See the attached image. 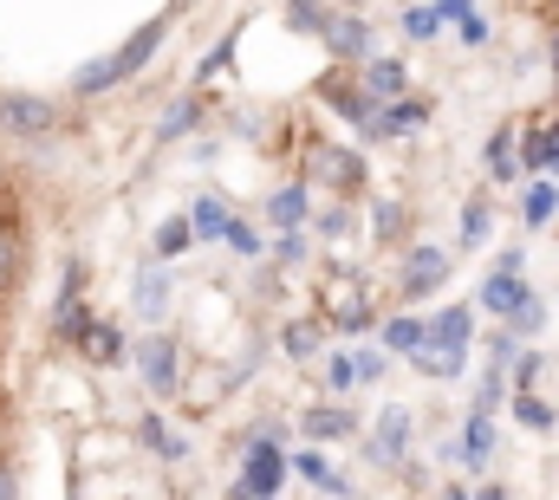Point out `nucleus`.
<instances>
[{
  "label": "nucleus",
  "instance_id": "26",
  "mask_svg": "<svg viewBox=\"0 0 559 500\" xmlns=\"http://www.w3.org/2000/svg\"><path fill=\"white\" fill-rule=\"evenodd\" d=\"M143 442L163 455V462H182V436L169 429V422H156V416H143Z\"/></svg>",
  "mask_w": 559,
  "mask_h": 500
},
{
  "label": "nucleus",
  "instance_id": "38",
  "mask_svg": "<svg viewBox=\"0 0 559 500\" xmlns=\"http://www.w3.org/2000/svg\"><path fill=\"white\" fill-rule=\"evenodd\" d=\"M397 222H404V209H397V202H384V209H378V235H384V241H397V235H404Z\"/></svg>",
  "mask_w": 559,
  "mask_h": 500
},
{
  "label": "nucleus",
  "instance_id": "37",
  "mask_svg": "<svg viewBox=\"0 0 559 500\" xmlns=\"http://www.w3.org/2000/svg\"><path fill=\"white\" fill-rule=\"evenodd\" d=\"M222 241H228L235 253H261V235H254L248 222H228V235H222Z\"/></svg>",
  "mask_w": 559,
  "mask_h": 500
},
{
  "label": "nucleus",
  "instance_id": "14",
  "mask_svg": "<svg viewBox=\"0 0 559 500\" xmlns=\"http://www.w3.org/2000/svg\"><path fill=\"white\" fill-rule=\"evenodd\" d=\"M455 455H462V468H481V462L495 455V416L468 409V422H462V442H455Z\"/></svg>",
  "mask_w": 559,
  "mask_h": 500
},
{
  "label": "nucleus",
  "instance_id": "31",
  "mask_svg": "<svg viewBox=\"0 0 559 500\" xmlns=\"http://www.w3.org/2000/svg\"><path fill=\"white\" fill-rule=\"evenodd\" d=\"M85 345H92V358H98V365H111V358H118V352H124V345H118V332H111V325H92V332H85Z\"/></svg>",
  "mask_w": 559,
  "mask_h": 500
},
{
  "label": "nucleus",
  "instance_id": "17",
  "mask_svg": "<svg viewBox=\"0 0 559 500\" xmlns=\"http://www.w3.org/2000/svg\"><path fill=\"white\" fill-rule=\"evenodd\" d=\"M228 222H235V215H228V202H222V195H202V202L189 209V228H195L202 241H222V235H228Z\"/></svg>",
  "mask_w": 559,
  "mask_h": 500
},
{
  "label": "nucleus",
  "instance_id": "32",
  "mask_svg": "<svg viewBox=\"0 0 559 500\" xmlns=\"http://www.w3.org/2000/svg\"><path fill=\"white\" fill-rule=\"evenodd\" d=\"M163 299H169V279H163V273H143L138 306H143V312H163Z\"/></svg>",
  "mask_w": 559,
  "mask_h": 500
},
{
  "label": "nucleus",
  "instance_id": "16",
  "mask_svg": "<svg viewBox=\"0 0 559 500\" xmlns=\"http://www.w3.org/2000/svg\"><path fill=\"white\" fill-rule=\"evenodd\" d=\"M404 85H411V66H404V59H371V66H365V92H371V98H391V105H397Z\"/></svg>",
  "mask_w": 559,
  "mask_h": 500
},
{
  "label": "nucleus",
  "instance_id": "44",
  "mask_svg": "<svg viewBox=\"0 0 559 500\" xmlns=\"http://www.w3.org/2000/svg\"><path fill=\"white\" fill-rule=\"evenodd\" d=\"M442 500H475V495H468V488H449V495H442Z\"/></svg>",
  "mask_w": 559,
  "mask_h": 500
},
{
  "label": "nucleus",
  "instance_id": "29",
  "mask_svg": "<svg viewBox=\"0 0 559 500\" xmlns=\"http://www.w3.org/2000/svg\"><path fill=\"white\" fill-rule=\"evenodd\" d=\"M280 345H286L293 358H312V352H319V325H306V319H299V325H286V338H280Z\"/></svg>",
  "mask_w": 559,
  "mask_h": 500
},
{
  "label": "nucleus",
  "instance_id": "5",
  "mask_svg": "<svg viewBox=\"0 0 559 500\" xmlns=\"http://www.w3.org/2000/svg\"><path fill=\"white\" fill-rule=\"evenodd\" d=\"M0 124L13 130V136H46V130L59 124V111L46 98H33V92H0Z\"/></svg>",
  "mask_w": 559,
  "mask_h": 500
},
{
  "label": "nucleus",
  "instance_id": "2",
  "mask_svg": "<svg viewBox=\"0 0 559 500\" xmlns=\"http://www.w3.org/2000/svg\"><path fill=\"white\" fill-rule=\"evenodd\" d=\"M280 481H286V455H280V442H274V436H261V442L248 449V475H241L235 500H274Z\"/></svg>",
  "mask_w": 559,
  "mask_h": 500
},
{
  "label": "nucleus",
  "instance_id": "10",
  "mask_svg": "<svg viewBox=\"0 0 559 500\" xmlns=\"http://www.w3.org/2000/svg\"><path fill=\"white\" fill-rule=\"evenodd\" d=\"M299 436H312V442H345V436H358V416L338 409V403H312V409L299 416Z\"/></svg>",
  "mask_w": 559,
  "mask_h": 500
},
{
  "label": "nucleus",
  "instance_id": "33",
  "mask_svg": "<svg viewBox=\"0 0 559 500\" xmlns=\"http://www.w3.org/2000/svg\"><path fill=\"white\" fill-rule=\"evenodd\" d=\"M352 383H358V377H352V352H338V358L325 365V390H332V396H345Z\"/></svg>",
  "mask_w": 559,
  "mask_h": 500
},
{
  "label": "nucleus",
  "instance_id": "28",
  "mask_svg": "<svg viewBox=\"0 0 559 500\" xmlns=\"http://www.w3.org/2000/svg\"><path fill=\"white\" fill-rule=\"evenodd\" d=\"M189 241H195V228H189V222H163V228H156V253H169V260L189 248Z\"/></svg>",
  "mask_w": 559,
  "mask_h": 500
},
{
  "label": "nucleus",
  "instance_id": "24",
  "mask_svg": "<svg viewBox=\"0 0 559 500\" xmlns=\"http://www.w3.org/2000/svg\"><path fill=\"white\" fill-rule=\"evenodd\" d=\"M488 169H495V182H514V130L508 124L488 136Z\"/></svg>",
  "mask_w": 559,
  "mask_h": 500
},
{
  "label": "nucleus",
  "instance_id": "6",
  "mask_svg": "<svg viewBox=\"0 0 559 500\" xmlns=\"http://www.w3.org/2000/svg\"><path fill=\"white\" fill-rule=\"evenodd\" d=\"M411 436H417V416H411L404 403H391V409L378 416V436H371V455H378L384 468H397V462H404V449H411Z\"/></svg>",
  "mask_w": 559,
  "mask_h": 500
},
{
  "label": "nucleus",
  "instance_id": "3",
  "mask_svg": "<svg viewBox=\"0 0 559 500\" xmlns=\"http://www.w3.org/2000/svg\"><path fill=\"white\" fill-rule=\"evenodd\" d=\"M163 39H169V20H143V26L124 39V46H118V52H105V59H111V85L138 79L143 66L156 59V46H163Z\"/></svg>",
  "mask_w": 559,
  "mask_h": 500
},
{
  "label": "nucleus",
  "instance_id": "1",
  "mask_svg": "<svg viewBox=\"0 0 559 500\" xmlns=\"http://www.w3.org/2000/svg\"><path fill=\"white\" fill-rule=\"evenodd\" d=\"M521 266H527V260H521V248H508L501 260H495V273H488V286H481V306H488V312L514 319V312L534 299V293H527V279H521Z\"/></svg>",
  "mask_w": 559,
  "mask_h": 500
},
{
  "label": "nucleus",
  "instance_id": "9",
  "mask_svg": "<svg viewBox=\"0 0 559 500\" xmlns=\"http://www.w3.org/2000/svg\"><path fill=\"white\" fill-rule=\"evenodd\" d=\"M312 169H319L332 189H345V195L365 189V163H358L352 150H338V143H319V150H312Z\"/></svg>",
  "mask_w": 559,
  "mask_h": 500
},
{
  "label": "nucleus",
  "instance_id": "12",
  "mask_svg": "<svg viewBox=\"0 0 559 500\" xmlns=\"http://www.w3.org/2000/svg\"><path fill=\"white\" fill-rule=\"evenodd\" d=\"M378 338H384V352H397V358H417L423 345H429V319H417V312H404V319H384V325H378Z\"/></svg>",
  "mask_w": 559,
  "mask_h": 500
},
{
  "label": "nucleus",
  "instance_id": "7",
  "mask_svg": "<svg viewBox=\"0 0 559 500\" xmlns=\"http://www.w3.org/2000/svg\"><path fill=\"white\" fill-rule=\"evenodd\" d=\"M138 371H143V383H150L156 396H169V390H176V338L150 332V338L138 345Z\"/></svg>",
  "mask_w": 559,
  "mask_h": 500
},
{
  "label": "nucleus",
  "instance_id": "4",
  "mask_svg": "<svg viewBox=\"0 0 559 500\" xmlns=\"http://www.w3.org/2000/svg\"><path fill=\"white\" fill-rule=\"evenodd\" d=\"M404 299H429V293H442L449 286V253L442 248H411L404 253Z\"/></svg>",
  "mask_w": 559,
  "mask_h": 500
},
{
  "label": "nucleus",
  "instance_id": "25",
  "mask_svg": "<svg viewBox=\"0 0 559 500\" xmlns=\"http://www.w3.org/2000/svg\"><path fill=\"white\" fill-rule=\"evenodd\" d=\"M481 241H488V202L468 195L462 202V248H481Z\"/></svg>",
  "mask_w": 559,
  "mask_h": 500
},
{
  "label": "nucleus",
  "instance_id": "11",
  "mask_svg": "<svg viewBox=\"0 0 559 500\" xmlns=\"http://www.w3.org/2000/svg\"><path fill=\"white\" fill-rule=\"evenodd\" d=\"M325 46H332V59H371V26L358 13H332Z\"/></svg>",
  "mask_w": 559,
  "mask_h": 500
},
{
  "label": "nucleus",
  "instance_id": "30",
  "mask_svg": "<svg viewBox=\"0 0 559 500\" xmlns=\"http://www.w3.org/2000/svg\"><path fill=\"white\" fill-rule=\"evenodd\" d=\"M514 416H521V422H527V429H554V409H547V403H540V396H527V390H521V396H514Z\"/></svg>",
  "mask_w": 559,
  "mask_h": 500
},
{
  "label": "nucleus",
  "instance_id": "39",
  "mask_svg": "<svg viewBox=\"0 0 559 500\" xmlns=\"http://www.w3.org/2000/svg\"><path fill=\"white\" fill-rule=\"evenodd\" d=\"M527 169H547V130H527Z\"/></svg>",
  "mask_w": 559,
  "mask_h": 500
},
{
  "label": "nucleus",
  "instance_id": "27",
  "mask_svg": "<svg viewBox=\"0 0 559 500\" xmlns=\"http://www.w3.org/2000/svg\"><path fill=\"white\" fill-rule=\"evenodd\" d=\"M397 26H404V39H436V26H442V13H436V7H411V13H404V20H397Z\"/></svg>",
  "mask_w": 559,
  "mask_h": 500
},
{
  "label": "nucleus",
  "instance_id": "41",
  "mask_svg": "<svg viewBox=\"0 0 559 500\" xmlns=\"http://www.w3.org/2000/svg\"><path fill=\"white\" fill-rule=\"evenodd\" d=\"M547 176H559V124L547 130Z\"/></svg>",
  "mask_w": 559,
  "mask_h": 500
},
{
  "label": "nucleus",
  "instance_id": "21",
  "mask_svg": "<svg viewBox=\"0 0 559 500\" xmlns=\"http://www.w3.org/2000/svg\"><path fill=\"white\" fill-rule=\"evenodd\" d=\"M436 13H442V20H455V33H462L468 46H481V39H488V20H481V13H475L468 0H442Z\"/></svg>",
  "mask_w": 559,
  "mask_h": 500
},
{
  "label": "nucleus",
  "instance_id": "23",
  "mask_svg": "<svg viewBox=\"0 0 559 500\" xmlns=\"http://www.w3.org/2000/svg\"><path fill=\"white\" fill-rule=\"evenodd\" d=\"M462 358H468V352H442V345H423L411 365H417L423 377H436V383H442V377H462Z\"/></svg>",
  "mask_w": 559,
  "mask_h": 500
},
{
  "label": "nucleus",
  "instance_id": "46",
  "mask_svg": "<svg viewBox=\"0 0 559 500\" xmlns=\"http://www.w3.org/2000/svg\"><path fill=\"white\" fill-rule=\"evenodd\" d=\"M176 7H182V0H176Z\"/></svg>",
  "mask_w": 559,
  "mask_h": 500
},
{
  "label": "nucleus",
  "instance_id": "13",
  "mask_svg": "<svg viewBox=\"0 0 559 500\" xmlns=\"http://www.w3.org/2000/svg\"><path fill=\"white\" fill-rule=\"evenodd\" d=\"M468 338H475V312H468V306H449V312L429 319V345H442V352H468Z\"/></svg>",
  "mask_w": 559,
  "mask_h": 500
},
{
  "label": "nucleus",
  "instance_id": "18",
  "mask_svg": "<svg viewBox=\"0 0 559 500\" xmlns=\"http://www.w3.org/2000/svg\"><path fill=\"white\" fill-rule=\"evenodd\" d=\"M423 124H429V105H423V98H397L378 130H384V136H411V130H423Z\"/></svg>",
  "mask_w": 559,
  "mask_h": 500
},
{
  "label": "nucleus",
  "instance_id": "19",
  "mask_svg": "<svg viewBox=\"0 0 559 500\" xmlns=\"http://www.w3.org/2000/svg\"><path fill=\"white\" fill-rule=\"evenodd\" d=\"M202 118V98H176L169 111H163V124H156V143H176V136H189Z\"/></svg>",
  "mask_w": 559,
  "mask_h": 500
},
{
  "label": "nucleus",
  "instance_id": "15",
  "mask_svg": "<svg viewBox=\"0 0 559 500\" xmlns=\"http://www.w3.org/2000/svg\"><path fill=\"white\" fill-rule=\"evenodd\" d=\"M267 215H274V228L299 235V228H306V215H312V195H306V182H286V189H274Z\"/></svg>",
  "mask_w": 559,
  "mask_h": 500
},
{
  "label": "nucleus",
  "instance_id": "8",
  "mask_svg": "<svg viewBox=\"0 0 559 500\" xmlns=\"http://www.w3.org/2000/svg\"><path fill=\"white\" fill-rule=\"evenodd\" d=\"M319 98L332 105V111H345L352 124H365V130H378V98L365 92V85H345V79H325L319 85Z\"/></svg>",
  "mask_w": 559,
  "mask_h": 500
},
{
  "label": "nucleus",
  "instance_id": "43",
  "mask_svg": "<svg viewBox=\"0 0 559 500\" xmlns=\"http://www.w3.org/2000/svg\"><path fill=\"white\" fill-rule=\"evenodd\" d=\"M475 500H508V488H481Z\"/></svg>",
  "mask_w": 559,
  "mask_h": 500
},
{
  "label": "nucleus",
  "instance_id": "35",
  "mask_svg": "<svg viewBox=\"0 0 559 500\" xmlns=\"http://www.w3.org/2000/svg\"><path fill=\"white\" fill-rule=\"evenodd\" d=\"M293 468H299L306 481H319V488L332 481V468H325V455H312V449H299V455H293Z\"/></svg>",
  "mask_w": 559,
  "mask_h": 500
},
{
  "label": "nucleus",
  "instance_id": "42",
  "mask_svg": "<svg viewBox=\"0 0 559 500\" xmlns=\"http://www.w3.org/2000/svg\"><path fill=\"white\" fill-rule=\"evenodd\" d=\"M0 500H13V468H0Z\"/></svg>",
  "mask_w": 559,
  "mask_h": 500
},
{
  "label": "nucleus",
  "instance_id": "40",
  "mask_svg": "<svg viewBox=\"0 0 559 500\" xmlns=\"http://www.w3.org/2000/svg\"><path fill=\"white\" fill-rule=\"evenodd\" d=\"M7 279H13V235L0 228V293H7Z\"/></svg>",
  "mask_w": 559,
  "mask_h": 500
},
{
  "label": "nucleus",
  "instance_id": "36",
  "mask_svg": "<svg viewBox=\"0 0 559 500\" xmlns=\"http://www.w3.org/2000/svg\"><path fill=\"white\" fill-rule=\"evenodd\" d=\"M501 383H508V377H501V371H488V377H481V383H475V409H481V416H488V409L501 403Z\"/></svg>",
  "mask_w": 559,
  "mask_h": 500
},
{
  "label": "nucleus",
  "instance_id": "34",
  "mask_svg": "<svg viewBox=\"0 0 559 500\" xmlns=\"http://www.w3.org/2000/svg\"><path fill=\"white\" fill-rule=\"evenodd\" d=\"M352 377L358 383H378L384 377V352H352Z\"/></svg>",
  "mask_w": 559,
  "mask_h": 500
},
{
  "label": "nucleus",
  "instance_id": "45",
  "mask_svg": "<svg viewBox=\"0 0 559 500\" xmlns=\"http://www.w3.org/2000/svg\"><path fill=\"white\" fill-rule=\"evenodd\" d=\"M554 59H559V46H554Z\"/></svg>",
  "mask_w": 559,
  "mask_h": 500
},
{
  "label": "nucleus",
  "instance_id": "20",
  "mask_svg": "<svg viewBox=\"0 0 559 500\" xmlns=\"http://www.w3.org/2000/svg\"><path fill=\"white\" fill-rule=\"evenodd\" d=\"M554 215H559V189H554V182H534V189H527V202H521V222H527V228H547Z\"/></svg>",
  "mask_w": 559,
  "mask_h": 500
},
{
  "label": "nucleus",
  "instance_id": "22",
  "mask_svg": "<svg viewBox=\"0 0 559 500\" xmlns=\"http://www.w3.org/2000/svg\"><path fill=\"white\" fill-rule=\"evenodd\" d=\"M286 26H293V33H312V39H325L332 13H325L319 0H286Z\"/></svg>",
  "mask_w": 559,
  "mask_h": 500
}]
</instances>
